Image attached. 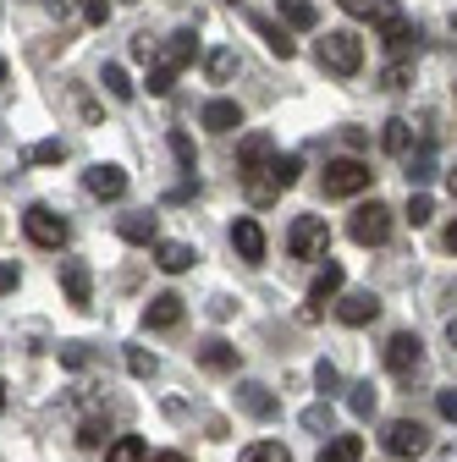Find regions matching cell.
Segmentation results:
<instances>
[{
    "label": "cell",
    "instance_id": "cell-1",
    "mask_svg": "<svg viewBox=\"0 0 457 462\" xmlns=\"http://www.w3.org/2000/svg\"><path fill=\"white\" fill-rule=\"evenodd\" d=\"M270 165H275V143H270L265 133H248V138L238 143V177L248 182V199H254V204L281 199V193L270 188Z\"/></svg>",
    "mask_w": 457,
    "mask_h": 462
},
{
    "label": "cell",
    "instance_id": "cell-2",
    "mask_svg": "<svg viewBox=\"0 0 457 462\" xmlns=\"http://www.w3.org/2000/svg\"><path fill=\"white\" fill-rule=\"evenodd\" d=\"M199 55V39L188 28H177L171 39L154 44V61H149V94H171V83H177V72Z\"/></svg>",
    "mask_w": 457,
    "mask_h": 462
},
{
    "label": "cell",
    "instance_id": "cell-3",
    "mask_svg": "<svg viewBox=\"0 0 457 462\" xmlns=\"http://www.w3.org/2000/svg\"><path fill=\"white\" fill-rule=\"evenodd\" d=\"M320 67L336 72V78H353V72L364 67V39H359L353 28H331V33L320 39Z\"/></svg>",
    "mask_w": 457,
    "mask_h": 462
},
{
    "label": "cell",
    "instance_id": "cell-4",
    "mask_svg": "<svg viewBox=\"0 0 457 462\" xmlns=\"http://www.w3.org/2000/svg\"><path fill=\"white\" fill-rule=\"evenodd\" d=\"M369 182H375V171L364 160H331L320 177L325 199H359V193H369Z\"/></svg>",
    "mask_w": 457,
    "mask_h": 462
},
{
    "label": "cell",
    "instance_id": "cell-5",
    "mask_svg": "<svg viewBox=\"0 0 457 462\" xmlns=\"http://www.w3.org/2000/svg\"><path fill=\"white\" fill-rule=\"evenodd\" d=\"M23 231H28V243H33V248H61V243L72 237L67 215H55L50 204H33V209L23 215Z\"/></svg>",
    "mask_w": 457,
    "mask_h": 462
},
{
    "label": "cell",
    "instance_id": "cell-6",
    "mask_svg": "<svg viewBox=\"0 0 457 462\" xmlns=\"http://www.w3.org/2000/svg\"><path fill=\"white\" fill-rule=\"evenodd\" d=\"M348 237H353V243H364V248L386 243V237H391V209H386L380 199L359 204V209H353V220H348Z\"/></svg>",
    "mask_w": 457,
    "mask_h": 462
},
{
    "label": "cell",
    "instance_id": "cell-7",
    "mask_svg": "<svg viewBox=\"0 0 457 462\" xmlns=\"http://www.w3.org/2000/svg\"><path fill=\"white\" fill-rule=\"evenodd\" d=\"M287 248H293V259H325V248H331V226H325L320 215H298L293 231H287Z\"/></svg>",
    "mask_w": 457,
    "mask_h": 462
},
{
    "label": "cell",
    "instance_id": "cell-8",
    "mask_svg": "<svg viewBox=\"0 0 457 462\" xmlns=\"http://www.w3.org/2000/svg\"><path fill=\"white\" fill-rule=\"evenodd\" d=\"M386 369H391L396 380H414V374L424 369V341H419L414 330H396V336L386 341Z\"/></svg>",
    "mask_w": 457,
    "mask_h": 462
},
{
    "label": "cell",
    "instance_id": "cell-9",
    "mask_svg": "<svg viewBox=\"0 0 457 462\" xmlns=\"http://www.w3.org/2000/svg\"><path fill=\"white\" fill-rule=\"evenodd\" d=\"M424 446H430V430L419 419H391L386 424V451L391 457H419Z\"/></svg>",
    "mask_w": 457,
    "mask_h": 462
},
{
    "label": "cell",
    "instance_id": "cell-10",
    "mask_svg": "<svg viewBox=\"0 0 457 462\" xmlns=\"http://www.w3.org/2000/svg\"><path fill=\"white\" fill-rule=\"evenodd\" d=\"M61 286H67L72 309H94V275H89L83 259H61Z\"/></svg>",
    "mask_w": 457,
    "mask_h": 462
},
{
    "label": "cell",
    "instance_id": "cell-11",
    "mask_svg": "<svg viewBox=\"0 0 457 462\" xmlns=\"http://www.w3.org/2000/svg\"><path fill=\"white\" fill-rule=\"evenodd\" d=\"M83 188H89L94 199H122V193H127V171H122V165H89V171H83Z\"/></svg>",
    "mask_w": 457,
    "mask_h": 462
},
{
    "label": "cell",
    "instance_id": "cell-12",
    "mask_svg": "<svg viewBox=\"0 0 457 462\" xmlns=\"http://www.w3.org/2000/svg\"><path fill=\"white\" fill-rule=\"evenodd\" d=\"M336 319L353 325V330H359V325H375V319H380V298H375V292H348V298L336 303Z\"/></svg>",
    "mask_w": 457,
    "mask_h": 462
},
{
    "label": "cell",
    "instance_id": "cell-13",
    "mask_svg": "<svg viewBox=\"0 0 457 462\" xmlns=\"http://www.w3.org/2000/svg\"><path fill=\"white\" fill-rule=\"evenodd\" d=\"M144 325H149V330H177V325H182V298H177V292L149 298V303H144Z\"/></svg>",
    "mask_w": 457,
    "mask_h": 462
},
{
    "label": "cell",
    "instance_id": "cell-14",
    "mask_svg": "<svg viewBox=\"0 0 457 462\" xmlns=\"http://www.w3.org/2000/svg\"><path fill=\"white\" fill-rule=\"evenodd\" d=\"M199 122H204L210 133H238V127H243V105H238V99H210V105L199 110Z\"/></svg>",
    "mask_w": 457,
    "mask_h": 462
},
{
    "label": "cell",
    "instance_id": "cell-15",
    "mask_svg": "<svg viewBox=\"0 0 457 462\" xmlns=\"http://www.w3.org/2000/svg\"><path fill=\"white\" fill-rule=\"evenodd\" d=\"M336 292H341V264H325V270L314 275V286H309V309H303V319H320V309H325Z\"/></svg>",
    "mask_w": 457,
    "mask_h": 462
},
{
    "label": "cell",
    "instance_id": "cell-16",
    "mask_svg": "<svg viewBox=\"0 0 457 462\" xmlns=\"http://www.w3.org/2000/svg\"><path fill=\"white\" fill-rule=\"evenodd\" d=\"M238 408H243L248 419H275V408H281V402H275V396H270L259 380H243V385H238Z\"/></svg>",
    "mask_w": 457,
    "mask_h": 462
},
{
    "label": "cell",
    "instance_id": "cell-17",
    "mask_svg": "<svg viewBox=\"0 0 457 462\" xmlns=\"http://www.w3.org/2000/svg\"><path fill=\"white\" fill-rule=\"evenodd\" d=\"M232 248H238L248 264H265V231H259V220H248V215H243V220L232 226Z\"/></svg>",
    "mask_w": 457,
    "mask_h": 462
},
{
    "label": "cell",
    "instance_id": "cell-18",
    "mask_svg": "<svg viewBox=\"0 0 457 462\" xmlns=\"http://www.w3.org/2000/svg\"><path fill=\"white\" fill-rule=\"evenodd\" d=\"M336 6L348 12V17H369V23H380V28L403 17V6H396V0H336Z\"/></svg>",
    "mask_w": 457,
    "mask_h": 462
},
{
    "label": "cell",
    "instance_id": "cell-19",
    "mask_svg": "<svg viewBox=\"0 0 457 462\" xmlns=\"http://www.w3.org/2000/svg\"><path fill=\"white\" fill-rule=\"evenodd\" d=\"M248 23H254V33L265 39V50H270V55H281V61H293V55H298V44L287 39V28H281V23H270V17H259V12H254Z\"/></svg>",
    "mask_w": 457,
    "mask_h": 462
},
{
    "label": "cell",
    "instance_id": "cell-20",
    "mask_svg": "<svg viewBox=\"0 0 457 462\" xmlns=\"http://www.w3.org/2000/svg\"><path fill=\"white\" fill-rule=\"evenodd\" d=\"M199 364H204L210 374H232V369H238V346L220 341V336H210V341L199 346Z\"/></svg>",
    "mask_w": 457,
    "mask_h": 462
},
{
    "label": "cell",
    "instance_id": "cell-21",
    "mask_svg": "<svg viewBox=\"0 0 457 462\" xmlns=\"http://www.w3.org/2000/svg\"><path fill=\"white\" fill-rule=\"evenodd\" d=\"M154 264H160L165 275H182V270L199 264V254H193L188 243H154Z\"/></svg>",
    "mask_w": 457,
    "mask_h": 462
},
{
    "label": "cell",
    "instance_id": "cell-22",
    "mask_svg": "<svg viewBox=\"0 0 457 462\" xmlns=\"http://www.w3.org/2000/svg\"><path fill=\"white\" fill-rule=\"evenodd\" d=\"M117 231H122L127 243H149V248L160 243V226H154V215H122V220H117Z\"/></svg>",
    "mask_w": 457,
    "mask_h": 462
},
{
    "label": "cell",
    "instance_id": "cell-23",
    "mask_svg": "<svg viewBox=\"0 0 457 462\" xmlns=\"http://www.w3.org/2000/svg\"><path fill=\"white\" fill-rule=\"evenodd\" d=\"M298 177H303V160H298V154H275V165H270V188L287 193V188H298Z\"/></svg>",
    "mask_w": 457,
    "mask_h": 462
},
{
    "label": "cell",
    "instance_id": "cell-24",
    "mask_svg": "<svg viewBox=\"0 0 457 462\" xmlns=\"http://www.w3.org/2000/svg\"><path fill=\"white\" fill-rule=\"evenodd\" d=\"M359 457H364V440L359 435H336V440L320 446V462H359Z\"/></svg>",
    "mask_w": 457,
    "mask_h": 462
},
{
    "label": "cell",
    "instance_id": "cell-25",
    "mask_svg": "<svg viewBox=\"0 0 457 462\" xmlns=\"http://www.w3.org/2000/svg\"><path fill=\"white\" fill-rule=\"evenodd\" d=\"M380 143H386L391 154H408V149H414V122H408V116H391L386 133H380Z\"/></svg>",
    "mask_w": 457,
    "mask_h": 462
},
{
    "label": "cell",
    "instance_id": "cell-26",
    "mask_svg": "<svg viewBox=\"0 0 457 462\" xmlns=\"http://www.w3.org/2000/svg\"><path fill=\"white\" fill-rule=\"evenodd\" d=\"M144 457H149V446L138 435H117V440L105 446V462H144Z\"/></svg>",
    "mask_w": 457,
    "mask_h": 462
},
{
    "label": "cell",
    "instance_id": "cell-27",
    "mask_svg": "<svg viewBox=\"0 0 457 462\" xmlns=\"http://www.w3.org/2000/svg\"><path fill=\"white\" fill-rule=\"evenodd\" d=\"M99 83H105V94H110V99H133V94H138V83H133V78H127V67H117V61L99 72Z\"/></svg>",
    "mask_w": 457,
    "mask_h": 462
},
{
    "label": "cell",
    "instance_id": "cell-28",
    "mask_svg": "<svg viewBox=\"0 0 457 462\" xmlns=\"http://www.w3.org/2000/svg\"><path fill=\"white\" fill-rule=\"evenodd\" d=\"M281 17H287V28H314L320 6H314V0H281Z\"/></svg>",
    "mask_w": 457,
    "mask_h": 462
},
{
    "label": "cell",
    "instance_id": "cell-29",
    "mask_svg": "<svg viewBox=\"0 0 457 462\" xmlns=\"http://www.w3.org/2000/svg\"><path fill=\"white\" fill-rule=\"evenodd\" d=\"M204 72H210V83H232V72H238V50H210Z\"/></svg>",
    "mask_w": 457,
    "mask_h": 462
},
{
    "label": "cell",
    "instance_id": "cell-30",
    "mask_svg": "<svg viewBox=\"0 0 457 462\" xmlns=\"http://www.w3.org/2000/svg\"><path fill=\"white\" fill-rule=\"evenodd\" d=\"M238 462H293V451L287 446H281V440H254Z\"/></svg>",
    "mask_w": 457,
    "mask_h": 462
},
{
    "label": "cell",
    "instance_id": "cell-31",
    "mask_svg": "<svg viewBox=\"0 0 457 462\" xmlns=\"http://www.w3.org/2000/svg\"><path fill=\"white\" fill-rule=\"evenodd\" d=\"M380 33H386V44H391V50H396V55H403V50H408V44H414V50H419V28H414V23H403V17H396V23H386V28H380Z\"/></svg>",
    "mask_w": 457,
    "mask_h": 462
},
{
    "label": "cell",
    "instance_id": "cell-32",
    "mask_svg": "<svg viewBox=\"0 0 457 462\" xmlns=\"http://www.w3.org/2000/svg\"><path fill=\"white\" fill-rule=\"evenodd\" d=\"M61 160H67V143L61 138H44V143L28 149V165H61Z\"/></svg>",
    "mask_w": 457,
    "mask_h": 462
},
{
    "label": "cell",
    "instance_id": "cell-33",
    "mask_svg": "<svg viewBox=\"0 0 457 462\" xmlns=\"http://www.w3.org/2000/svg\"><path fill=\"white\" fill-rule=\"evenodd\" d=\"M331 424H336L331 402H314V408H303V430H309V435H331Z\"/></svg>",
    "mask_w": 457,
    "mask_h": 462
},
{
    "label": "cell",
    "instance_id": "cell-34",
    "mask_svg": "<svg viewBox=\"0 0 457 462\" xmlns=\"http://www.w3.org/2000/svg\"><path fill=\"white\" fill-rule=\"evenodd\" d=\"M171 154H177L182 160V171H188V177H193V171H199V149H193V138L177 127V133H171Z\"/></svg>",
    "mask_w": 457,
    "mask_h": 462
},
{
    "label": "cell",
    "instance_id": "cell-35",
    "mask_svg": "<svg viewBox=\"0 0 457 462\" xmlns=\"http://www.w3.org/2000/svg\"><path fill=\"white\" fill-rule=\"evenodd\" d=\"M127 369H133L138 380H154V374H160V358L144 353V346H127Z\"/></svg>",
    "mask_w": 457,
    "mask_h": 462
},
{
    "label": "cell",
    "instance_id": "cell-36",
    "mask_svg": "<svg viewBox=\"0 0 457 462\" xmlns=\"http://www.w3.org/2000/svg\"><path fill=\"white\" fill-rule=\"evenodd\" d=\"M348 408H353V413H359V419H369V413H375V385H369V380H364V385H353V391H348Z\"/></svg>",
    "mask_w": 457,
    "mask_h": 462
},
{
    "label": "cell",
    "instance_id": "cell-37",
    "mask_svg": "<svg viewBox=\"0 0 457 462\" xmlns=\"http://www.w3.org/2000/svg\"><path fill=\"white\" fill-rule=\"evenodd\" d=\"M414 83V67L408 61H391L386 72H380V88H408Z\"/></svg>",
    "mask_w": 457,
    "mask_h": 462
},
{
    "label": "cell",
    "instance_id": "cell-38",
    "mask_svg": "<svg viewBox=\"0 0 457 462\" xmlns=\"http://www.w3.org/2000/svg\"><path fill=\"white\" fill-rule=\"evenodd\" d=\"M89 358H94V353H89L83 341H61V364H67V369H89Z\"/></svg>",
    "mask_w": 457,
    "mask_h": 462
},
{
    "label": "cell",
    "instance_id": "cell-39",
    "mask_svg": "<svg viewBox=\"0 0 457 462\" xmlns=\"http://www.w3.org/2000/svg\"><path fill=\"white\" fill-rule=\"evenodd\" d=\"M430 215H435L430 193H414V199H408V220H414V226H430Z\"/></svg>",
    "mask_w": 457,
    "mask_h": 462
},
{
    "label": "cell",
    "instance_id": "cell-40",
    "mask_svg": "<svg viewBox=\"0 0 457 462\" xmlns=\"http://www.w3.org/2000/svg\"><path fill=\"white\" fill-rule=\"evenodd\" d=\"M105 435H110V424H105V419H83V430H78V440H83V446H105Z\"/></svg>",
    "mask_w": 457,
    "mask_h": 462
},
{
    "label": "cell",
    "instance_id": "cell-41",
    "mask_svg": "<svg viewBox=\"0 0 457 462\" xmlns=\"http://www.w3.org/2000/svg\"><path fill=\"white\" fill-rule=\"evenodd\" d=\"M83 23L89 28H105L110 23V0H83Z\"/></svg>",
    "mask_w": 457,
    "mask_h": 462
},
{
    "label": "cell",
    "instance_id": "cell-42",
    "mask_svg": "<svg viewBox=\"0 0 457 462\" xmlns=\"http://www.w3.org/2000/svg\"><path fill=\"white\" fill-rule=\"evenodd\" d=\"M314 385H320V391H336V385H341L336 364H325V358H320V364H314Z\"/></svg>",
    "mask_w": 457,
    "mask_h": 462
},
{
    "label": "cell",
    "instance_id": "cell-43",
    "mask_svg": "<svg viewBox=\"0 0 457 462\" xmlns=\"http://www.w3.org/2000/svg\"><path fill=\"white\" fill-rule=\"evenodd\" d=\"M72 99H78V110H83V122H99V105L89 99V88H83V83H72Z\"/></svg>",
    "mask_w": 457,
    "mask_h": 462
},
{
    "label": "cell",
    "instance_id": "cell-44",
    "mask_svg": "<svg viewBox=\"0 0 457 462\" xmlns=\"http://www.w3.org/2000/svg\"><path fill=\"white\" fill-rule=\"evenodd\" d=\"M6 292H17V264L0 259V298H6Z\"/></svg>",
    "mask_w": 457,
    "mask_h": 462
},
{
    "label": "cell",
    "instance_id": "cell-45",
    "mask_svg": "<svg viewBox=\"0 0 457 462\" xmlns=\"http://www.w3.org/2000/svg\"><path fill=\"white\" fill-rule=\"evenodd\" d=\"M408 182H430V154H419V160H408Z\"/></svg>",
    "mask_w": 457,
    "mask_h": 462
},
{
    "label": "cell",
    "instance_id": "cell-46",
    "mask_svg": "<svg viewBox=\"0 0 457 462\" xmlns=\"http://www.w3.org/2000/svg\"><path fill=\"white\" fill-rule=\"evenodd\" d=\"M435 408H441V419L457 424V391H441V396H435Z\"/></svg>",
    "mask_w": 457,
    "mask_h": 462
},
{
    "label": "cell",
    "instance_id": "cell-47",
    "mask_svg": "<svg viewBox=\"0 0 457 462\" xmlns=\"http://www.w3.org/2000/svg\"><path fill=\"white\" fill-rule=\"evenodd\" d=\"M341 143H348V149H364V127H341Z\"/></svg>",
    "mask_w": 457,
    "mask_h": 462
},
{
    "label": "cell",
    "instance_id": "cell-48",
    "mask_svg": "<svg viewBox=\"0 0 457 462\" xmlns=\"http://www.w3.org/2000/svg\"><path fill=\"white\" fill-rule=\"evenodd\" d=\"M446 248H452V254H457V220H452V226H446Z\"/></svg>",
    "mask_w": 457,
    "mask_h": 462
},
{
    "label": "cell",
    "instance_id": "cell-49",
    "mask_svg": "<svg viewBox=\"0 0 457 462\" xmlns=\"http://www.w3.org/2000/svg\"><path fill=\"white\" fill-rule=\"evenodd\" d=\"M154 462H188V457H182V451H160Z\"/></svg>",
    "mask_w": 457,
    "mask_h": 462
},
{
    "label": "cell",
    "instance_id": "cell-50",
    "mask_svg": "<svg viewBox=\"0 0 457 462\" xmlns=\"http://www.w3.org/2000/svg\"><path fill=\"white\" fill-rule=\"evenodd\" d=\"M446 188H452V199H457V171H446Z\"/></svg>",
    "mask_w": 457,
    "mask_h": 462
},
{
    "label": "cell",
    "instance_id": "cell-51",
    "mask_svg": "<svg viewBox=\"0 0 457 462\" xmlns=\"http://www.w3.org/2000/svg\"><path fill=\"white\" fill-rule=\"evenodd\" d=\"M446 341H452V346H457V319H452V325H446Z\"/></svg>",
    "mask_w": 457,
    "mask_h": 462
},
{
    "label": "cell",
    "instance_id": "cell-52",
    "mask_svg": "<svg viewBox=\"0 0 457 462\" xmlns=\"http://www.w3.org/2000/svg\"><path fill=\"white\" fill-rule=\"evenodd\" d=\"M0 413H6V380H0Z\"/></svg>",
    "mask_w": 457,
    "mask_h": 462
},
{
    "label": "cell",
    "instance_id": "cell-53",
    "mask_svg": "<svg viewBox=\"0 0 457 462\" xmlns=\"http://www.w3.org/2000/svg\"><path fill=\"white\" fill-rule=\"evenodd\" d=\"M0 83H6V61H0Z\"/></svg>",
    "mask_w": 457,
    "mask_h": 462
},
{
    "label": "cell",
    "instance_id": "cell-54",
    "mask_svg": "<svg viewBox=\"0 0 457 462\" xmlns=\"http://www.w3.org/2000/svg\"><path fill=\"white\" fill-rule=\"evenodd\" d=\"M452 28H457V17H452Z\"/></svg>",
    "mask_w": 457,
    "mask_h": 462
},
{
    "label": "cell",
    "instance_id": "cell-55",
    "mask_svg": "<svg viewBox=\"0 0 457 462\" xmlns=\"http://www.w3.org/2000/svg\"><path fill=\"white\" fill-rule=\"evenodd\" d=\"M127 6H133V0H127Z\"/></svg>",
    "mask_w": 457,
    "mask_h": 462
},
{
    "label": "cell",
    "instance_id": "cell-56",
    "mask_svg": "<svg viewBox=\"0 0 457 462\" xmlns=\"http://www.w3.org/2000/svg\"><path fill=\"white\" fill-rule=\"evenodd\" d=\"M232 6H238V0H232Z\"/></svg>",
    "mask_w": 457,
    "mask_h": 462
}]
</instances>
